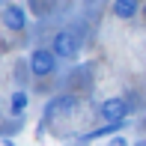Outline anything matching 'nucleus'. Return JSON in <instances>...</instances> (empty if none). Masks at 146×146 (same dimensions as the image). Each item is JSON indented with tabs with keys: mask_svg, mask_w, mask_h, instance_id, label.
Listing matches in <instances>:
<instances>
[{
	"mask_svg": "<svg viewBox=\"0 0 146 146\" xmlns=\"http://www.w3.org/2000/svg\"><path fill=\"white\" fill-rule=\"evenodd\" d=\"M51 51L60 60H75L78 51H81V39H78L75 30H57L54 39H51Z\"/></svg>",
	"mask_w": 146,
	"mask_h": 146,
	"instance_id": "nucleus-1",
	"label": "nucleus"
},
{
	"mask_svg": "<svg viewBox=\"0 0 146 146\" xmlns=\"http://www.w3.org/2000/svg\"><path fill=\"white\" fill-rule=\"evenodd\" d=\"M131 113V102L122 96H113V98H104L102 104H98V116L104 119V122H119V119H128Z\"/></svg>",
	"mask_w": 146,
	"mask_h": 146,
	"instance_id": "nucleus-2",
	"label": "nucleus"
},
{
	"mask_svg": "<svg viewBox=\"0 0 146 146\" xmlns=\"http://www.w3.org/2000/svg\"><path fill=\"white\" fill-rule=\"evenodd\" d=\"M57 60H60V57H57L51 48H36V51L30 54V72H33L36 78H48V75H54V72H57Z\"/></svg>",
	"mask_w": 146,
	"mask_h": 146,
	"instance_id": "nucleus-3",
	"label": "nucleus"
},
{
	"mask_svg": "<svg viewBox=\"0 0 146 146\" xmlns=\"http://www.w3.org/2000/svg\"><path fill=\"white\" fill-rule=\"evenodd\" d=\"M140 6H143V0H113L110 12H113L119 21H131V18L140 15Z\"/></svg>",
	"mask_w": 146,
	"mask_h": 146,
	"instance_id": "nucleus-4",
	"label": "nucleus"
},
{
	"mask_svg": "<svg viewBox=\"0 0 146 146\" xmlns=\"http://www.w3.org/2000/svg\"><path fill=\"white\" fill-rule=\"evenodd\" d=\"M3 24L9 30H24L27 27V12H24V6H18V3L6 6L3 9Z\"/></svg>",
	"mask_w": 146,
	"mask_h": 146,
	"instance_id": "nucleus-5",
	"label": "nucleus"
},
{
	"mask_svg": "<svg viewBox=\"0 0 146 146\" xmlns=\"http://www.w3.org/2000/svg\"><path fill=\"white\" fill-rule=\"evenodd\" d=\"M75 108H78V98H75V96H57L54 102L48 104L45 113H48V119H51V116H66V113H72Z\"/></svg>",
	"mask_w": 146,
	"mask_h": 146,
	"instance_id": "nucleus-6",
	"label": "nucleus"
},
{
	"mask_svg": "<svg viewBox=\"0 0 146 146\" xmlns=\"http://www.w3.org/2000/svg\"><path fill=\"white\" fill-rule=\"evenodd\" d=\"M125 125H128V119H119V122H104L102 128L87 131L81 140H84V143H90V140H98V137H108V134H122V128H125Z\"/></svg>",
	"mask_w": 146,
	"mask_h": 146,
	"instance_id": "nucleus-7",
	"label": "nucleus"
},
{
	"mask_svg": "<svg viewBox=\"0 0 146 146\" xmlns=\"http://www.w3.org/2000/svg\"><path fill=\"white\" fill-rule=\"evenodd\" d=\"M9 110H12L15 116H21L24 110H27V92H24V90H15V92H12V98H9Z\"/></svg>",
	"mask_w": 146,
	"mask_h": 146,
	"instance_id": "nucleus-8",
	"label": "nucleus"
},
{
	"mask_svg": "<svg viewBox=\"0 0 146 146\" xmlns=\"http://www.w3.org/2000/svg\"><path fill=\"white\" fill-rule=\"evenodd\" d=\"M108 146H131V143L125 140L122 134H113V137H110V140H108Z\"/></svg>",
	"mask_w": 146,
	"mask_h": 146,
	"instance_id": "nucleus-9",
	"label": "nucleus"
},
{
	"mask_svg": "<svg viewBox=\"0 0 146 146\" xmlns=\"http://www.w3.org/2000/svg\"><path fill=\"white\" fill-rule=\"evenodd\" d=\"M140 15H143V21H146V0H143V6H140Z\"/></svg>",
	"mask_w": 146,
	"mask_h": 146,
	"instance_id": "nucleus-10",
	"label": "nucleus"
},
{
	"mask_svg": "<svg viewBox=\"0 0 146 146\" xmlns=\"http://www.w3.org/2000/svg\"><path fill=\"white\" fill-rule=\"evenodd\" d=\"M134 146H146V137H140V140H137V143H134Z\"/></svg>",
	"mask_w": 146,
	"mask_h": 146,
	"instance_id": "nucleus-11",
	"label": "nucleus"
},
{
	"mask_svg": "<svg viewBox=\"0 0 146 146\" xmlns=\"http://www.w3.org/2000/svg\"><path fill=\"white\" fill-rule=\"evenodd\" d=\"M3 146H15V143H12V140H3Z\"/></svg>",
	"mask_w": 146,
	"mask_h": 146,
	"instance_id": "nucleus-12",
	"label": "nucleus"
}]
</instances>
